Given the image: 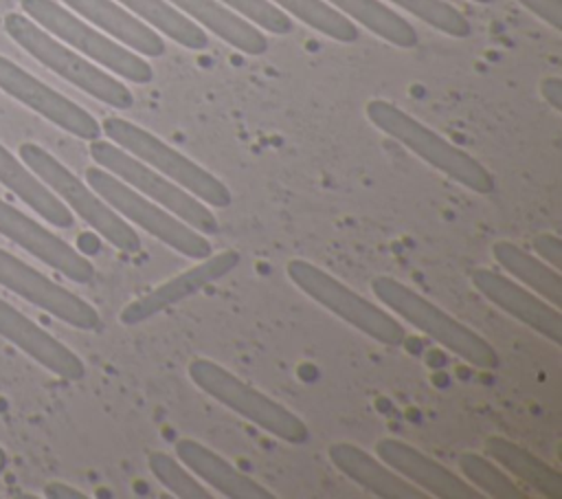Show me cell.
Masks as SVG:
<instances>
[{"label":"cell","mask_w":562,"mask_h":499,"mask_svg":"<svg viewBox=\"0 0 562 499\" xmlns=\"http://www.w3.org/2000/svg\"><path fill=\"white\" fill-rule=\"evenodd\" d=\"M364 112L380 132L408 147L413 154H417L443 176L481 196L494 191V176L474 156L452 145L448 138L426 127L422 121H417L395 103L386 99H371Z\"/></svg>","instance_id":"1"},{"label":"cell","mask_w":562,"mask_h":499,"mask_svg":"<svg viewBox=\"0 0 562 499\" xmlns=\"http://www.w3.org/2000/svg\"><path fill=\"white\" fill-rule=\"evenodd\" d=\"M4 31L31 57L97 101L116 110H130L134 106V95L121 79L92 64L75 48H68L31 18L22 13H9L4 18Z\"/></svg>","instance_id":"2"},{"label":"cell","mask_w":562,"mask_h":499,"mask_svg":"<svg viewBox=\"0 0 562 499\" xmlns=\"http://www.w3.org/2000/svg\"><path fill=\"white\" fill-rule=\"evenodd\" d=\"M371 290L380 303L397 312L406 323L422 330L435 343L457 354L465 363L479 369H496L501 365L498 352L492 347L490 341H485L472 328L443 312L439 306L422 297L411 286L397 281L395 277L378 275L371 281Z\"/></svg>","instance_id":"3"},{"label":"cell","mask_w":562,"mask_h":499,"mask_svg":"<svg viewBox=\"0 0 562 499\" xmlns=\"http://www.w3.org/2000/svg\"><path fill=\"white\" fill-rule=\"evenodd\" d=\"M187 374L200 391L215 398L220 404L239 413L244 420L252 422L266 433L288 444L307 442L310 429L294 411H290L274 398L266 396L263 391L255 389L252 385H248L220 363L198 356L189 363Z\"/></svg>","instance_id":"4"},{"label":"cell","mask_w":562,"mask_h":499,"mask_svg":"<svg viewBox=\"0 0 562 499\" xmlns=\"http://www.w3.org/2000/svg\"><path fill=\"white\" fill-rule=\"evenodd\" d=\"M20 158L72 213L105 237V242L123 253L140 251L138 233L88 182L79 180L50 152L35 143H22Z\"/></svg>","instance_id":"5"},{"label":"cell","mask_w":562,"mask_h":499,"mask_svg":"<svg viewBox=\"0 0 562 499\" xmlns=\"http://www.w3.org/2000/svg\"><path fill=\"white\" fill-rule=\"evenodd\" d=\"M101 132L119 147L156 169L158 174L167 176L195 198H200L204 204L224 209L231 204L233 196L231 189L215 178L211 171H206L202 165H198L193 158L184 156L176 147L167 145L162 138L151 134L149 130L121 119V117H108L101 123Z\"/></svg>","instance_id":"6"},{"label":"cell","mask_w":562,"mask_h":499,"mask_svg":"<svg viewBox=\"0 0 562 499\" xmlns=\"http://www.w3.org/2000/svg\"><path fill=\"white\" fill-rule=\"evenodd\" d=\"M22 11L44 31H48L59 42L68 44L90 62L103 66L105 70L132 81L149 84L154 79V68L143 59V55L130 51L121 42L112 40L103 31L92 29L88 22L77 18L72 11L64 9L55 0H20Z\"/></svg>","instance_id":"7"},{"label":"cell","mask_w":562,"mask_h":499,"mask_svg":"<svg viewBox=\"0 0 562 499\" xmlns=\"http://www.w3.org/2000/svg\"><path fill=\"white\" fill-rule=\"evenodd\" d=\"M285 273L290 281L310 299H314L362 334L371 336L373 341L389 347H397L406 341V330L393 314H389L384 308L375 306L367 297L358 295L321 266L307 259H290Z\"/></svg>","instance_id":"8"},{"label":"cell","mask_w":562,"mask_h":499,"mask_svg":"<svg viewBox=\"0 0 562 499\" xmlns=\"http://www.w3.org/2000/svg\"><path fill=\"white\" fill-rule=\"evenodd\" d=\"M86 182L123 218L132 224L140 226L145 233L156 237L158 242L167 244L169 248L191 257V259H204L213 253L211 242L204 233L195 231L187 222H182L178 215L167 211L165 207L151 202L136 189H132L127 182L116 178L103 167H88L86 169Z\"/></svg>","instance_id":"9"},{"label":"cell","mask_w":562,"mask_h":499,"mask_svg":"<svg viewBox=\"0 0 562 499\" xmlns=\"http://www.w3.org/2000/svg\"><path fill=\"white\" fill-rule=\"evenodd\" d=\"M90 156L99 167L108 169L110 174L127 182L132 189H136L151 202L165 207L195 231L204 235L220 231V222L209 204H204L200 198H195L167 176L158 174L156 169L132 156L123 147L114 145L112 141H90Z\"/></svg>","instance_id":"10"},{"label":"cell","mask_w":562,"mask_h":499,"mask_svg":"<svg viewBox=\"0 0 562 499\" xmlns=\"http://www.w3.org/2000/svg\"><path fill=\"white\" fill-rule=\"evenodd\" d=\"M0 286L77 330H99L101 317L79 295L48 279L26 262L0 248Z\"/></svg>","instance_id":"11"},{"label":"cell","mask_w":562,"mask_h":499,"mask_svg":"<svg viewBox=\"0 0 562 499\" xmlns=\"http://www.w3.org/2000/svg\"><path fill=\"white\" fill-rule=\"evenodd\" d=\"M0 90L81 141L101 138V123L88 110L46 86L4 55H0Z\"/></svg>","instance_id":"12"},{"label":"cell","mask_w":562,"mask_h":499,"mask_svg":"<svg viewBox=\"0 0 562 499\" xmlns=\"http://www.w3.org/2000/svg\"><path fill=\"white\" fill-rule=\"evenodd\" d=\"M0 235L42 259L46 266L55 268L64 277L77 284H88L94 277V266L81 253H77L68 242L57 237L44 224L35 222L20 209L0 200Z\"/></svg>","instance_id":"13"},{"label":"cell","mask_w":562,"mask_h":499,"mask_svg":"<svg viewBox=\"0 0 562 499\" xmlns=\"http://www.w3.org/2000/svg\"><path fill=\"white\" fill-rule=\"evenodd\" d=\"M239 253L233 248L220 251V253H211L209 257L200 259L195 266L178 273L176 277L162 281L160 286H156L154 290H149L147 295L134 299L132 303H127L121 310V323L125 325H136L143 323L151 317H156L158 312L193 297L195 292H200L202 288H206L209 284L222 279L224 275H228L237 264H239Z\"/></svg>","instance_id":"14"},{"label":"cell","mask_w":562,"mask_h":499,"mask_svg":"<svg viewBox=\"0 0 562 499\" xmlns=\"http://www.w3.org/2000/svg\"><path fill=\"white\" fill-rule=\"evenodd\" d=\"M474 288L492 301L496 308L529 325L533 332L549 339L553 345H562V314L560 308L551 306L536 292L505 277L492 268H474L470 275Z\"/></svg>","instance_id":"15"},{"label":"cell","mask_w":562,"mask_h":499,"mask_svg":"<svg viewBox=\"0 0 562 499\" xmlns=\"http://www.w3.org/2000/svg\"><path fill=\"white\" fill-rule=\"evenodd\" d=\"M375 455L413 486L437 499H483V495L461 475L428 457L408 442L382 437L375 442Z\"/></svg>","instance_id":"16"},{"label":"cell","mask_w":562,"mask_h":499,"mask_svg":"<svg viewBox=\"0 0 562 499\" xmlns=\"http://www.w3.org/2000/svg\"><path fill=\"white\" fill-rule=\"evenodd\" d=\"M0 336L11 341L20 352L64 380L75 382L86 376L83 361L70 347L42 330L4 299H0Z\"/></svg>","instance_id":"17"},{"label":"cell","mask_w":562,"mask_h":499,"mask_svg":"<svg viewBox=\"0 0 562 499\" xmlns=\"http://www.w3.org/2000/svg\"><path fill=\"white\" fill-rule=\"evenodd\" d=\"M329 462L351 481L380 499H426L428 495L397 475L380 457L351 442H334L327 448Z\"/></svg>","instance_id":"18"},{"label":"cell","mask_w":562,"mask_h":499,"mask_svg":"<svg viewBox=\"0 0 562 499\" xmlns=\"http://www.w3.org/2000/svg\"><path fill=\"white\" fill-rule=\"evenodd\" d=\"M176 457L206 486L231 499H274V492L241 473L235 464L213 453L209 446L180 437L176 442Z\"/></svg>","instance_id":"19"},{"label":"cell","mask_w":562,"mask_h":499,"mask_svg":"<svg viewBox=\"0 0 562 499\" xmlns=\"http://www.w3.org/2000/svg\"><path fill=\"white\" fill-rule=\"evenodd\" d=\"M99 31L143 57L165 55V40L116 0H61Z\"/></svg>","instance_id":"20"},{"label":"cell","mask_w":562,"mask_h":499,"mask_svg":"<svg viewBox=\"0 0 562 499\" xmlns=\"http://www.w3.org/2000/svg\"><path fill=\"white\" fill-rule=\"evenodd\" d=\"M195 24L246 55H261L268 51V40L259 26L222 4L220 0H169Z\"/></svg>","instance_id":"21"},{"label":"cell","mask_w":562,"mask_h":499,"mask_svg":"<svg viewBox=\"0 0 562 499\" xmlns=\"http://www.w3.org/2000/svg\"><path fill=\"white\" fill-rule=\"evenodd\" d=\"M0 185L13 191L29 209H33L48 224L68 229L75 222L72 211L29 169V165L13 156L0 143Z\"/></svg>","instance_id":"22"},{"label":"cell","mask_w":562,"mask_h":499,"mask_svg":"<svg viewBox=\"0 0 562 499\" xmlns=\"http://www.w3.org/2000/svg\"><path fill=\"white\" fill-rule=\"evenodd\" d=\"M485 453L505 468L512 477H516L520 484L529 486L538 495L547 499H562V475L555 466L547 464L531 451L522 448L520 444L492 435L485 440Z\"/></svg>","instance_id":"23"},{"label":"cell","mask_w":562,"mask_h":499,"mask_svg":"<svg viewBox=\"0 0 562 499\" xmlns=\"http://www.w3.org/2000/svg\"><path fill=\"white\" fill-rule=\"evenodd\" d=\"M492 255L505 273L516 277L520 284L531 288L538 297H542L551 306L560 308V303H562V277H560L558 268L549 266L538 255H531L525 248H520L518 244L507 242V240H498L492 246Z\"/></svg>","instance_id":"24"},{"label":"cell","mask_w":562,"mask_h":499,"mask_svg":"<svg viewBox=\"0 0 562 499\" xmlns=\"http://www.w3.org/2000/svg\"><path fill=\"white\" fill-rule=\"evenodd\" d=\"M140 22L151 26L156 33L167 35L189 51H204L209 35L169 0H116Z\"/></svg>","instance_id":"25"},{"label":"cell","mask_w":562,"mask_h":499,"mask_svg":"<svg viewBox=\"0 0 562 499\" xmlns=\"http://www.w3.org/2000/svg\"><path fill=\"white\" fill-rule=\"evenodd\" d=\"M325 2L331 4L336 11H340L342 15H347L351 22L362 24L373 35L400 48H413L419 44V35L415 26L380 0H325Z\"/></svg>","instance_id":"26"},{"label":"cell","mask_w":562,"mask_h":499,"mask_svg":"<svg viewBox=\"0 0 562 499\" xmlns=\"http://www.w3.org/2000/svg\"><path fill=\"white\" fill-rule=\"evenodd\" d=\"M281 11H288L292 18H299L310 29L336 40V42H356L358 29L356 24L336 11L325 0H270Z\"/></svg>","instance_id":"27"},{"label":"cell","mask_w":562,"mask_h":499,"mask_svg":"<svg viewBox=\"0 0 562 499\" xmlns=\"http://www.w3.org/2000/svg\"><path fill=\"white\" fill-rule=\"evenodd\" d=\"M457 466L461 477L472 484L483 497L494 499H527L529 495L509 477V473L501 470L494 459H487L479 453L465 451L459 455Z\"/></svg>","instance_id":"28"},{"label":"cell","mask_w":562,"mask_h":499,"mask_svg":"<svg viewBox=\"0 0 562 499\" xmlns=\"http://www.w3.org/2000/svg\"><path fill=\"white\" fill-rule=\"evenodd\" d=\"M151 475L180 499H211V490L176 457L162 451H151L147 457Z\"/></svg>","instance_id":"29"},{"label":"cell","mask_w":562,"mask_h":499,"mask_svg":"<svg viewBox=\"0 0 562 499\" xmlns=\"http://www.w3.org/2000/svg\"><path fill=\"white\" fill-rule=\"evenodd\" d=\"M391 2L450 37H468L472 33V24L468 22V18L446 0H391Z\"/></svg>","instance_id":"30"},{"label":"cell","mask_w":562,"mask_h":499,"mask_svg":"<svg viewBox=\"0 0 562 499\" xmlns=\"http://www.w3.org/2000/svg\"><path fill=\"white\" fill-rule=\"evenodd\" d=\"M261 31L274 33V35H288L292 33L294 24L279 7H274L270 0H220Z\"/></svg>","instance_id":"31"},{"label":"cell","mask_w":562,"mask_h":499,"mask_svg":"<svg viewBox=\"0 0 562 499\" xmlns=\"http://www.w3.org/2000/svg\"><path fill=\"white\" fill-rule=\"evenodd\" d=\"M555 31L562 29V0H516Z\"/></svg>","instance_id":"32"},{"label":"cell","mask_w":562,"mask_h":499,"mask_svg":"<svg viewBox=\"0 0 562 499\" xmlns=\"http://www.w3.org/2000/svg\"><path fill=\"white\" fill-rule=\"evenodd\" d=\"M533 251L536 255L547 262L549 266L558 268L560 270V264H562V242L558 235L553 233H540L533 237Z\"/></svg>","instance_id":"33"},{"label":"cell","mask_w":562,"mask_h":499,"mask_svg":"<svg viewBox=\"0 0 562 499\" xmlns=\"http://www.w3.org/2000/svg\"><path fill=\"white\" fill-rule=\"evenodd\" d=\"M540 92L544 97V101L553 108V110H562V79L560 77H547L540 84Z\"/></svg>","instance_id":"34"},{"label":"cell","mask_w":562,"mask_h":499,"mask_svg":"<svg viewBox=\"0 0 562 499\" xmlns=\"http://www.w3.org/2000/svg\"><path fill=\"white\" fill-rule=\"evenodd\" d=\"M46 495L55 497V499H83L86 497L83 492H79L77 488L66 486V484H48Z\"/></svg>","instance_id":"35"},{"label":"cell","mask_w":562,"mask_h":499,"mask_svg":"<svg viewBox=\"0 0 562 499\" xmlns=\"http://www.w3.org/2000/svg\"><path fill=\"white\" fill-rule=\"evenodd\" d=\"M474 2H479V4H487V2H494V0H474Z\"/></svg>","instance_id":"36"}]
</instances>
